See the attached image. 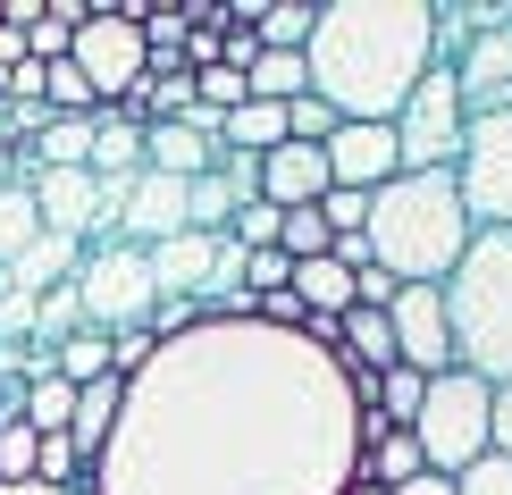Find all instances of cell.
Returning <instances> with one entry per match:
<instances>
[{"mask_svg": "<svg viewBox=\"0 0 512 495\" xmlns=\"http://www.w3.org/2000/svg\"><path fill=\"white\" fill-rule=\"evenodd\" d=\"M0 495H51V487H0Z\"/></svg>", "mask_w": 512, "mask_h": 495, "instance_id": "cell-34", "label": "cell"}, {"mask_svg": "<svg viewBox=\"0 0 512 495\" xmlns=\"http://www.w3.org/2000/svg\"><path fill=\"white\" fill-rule=\"evenodd\" d=\"M68 68L93 84V101L126 93V84L143 76V26H135V9H84V26L68 42Z\"/></svg>", "mask_w": 512, "mask_h": 495, "instance_id": "cell-10", "label": "cell"}, {"mask_svg": "<svg viewBox=\"0 0 512 495\" xmlns=\"http://www.w3.org/2000/svg\"><path fill=\"white\" fill-rule=\"evenodd\" d=\"M34 168H84V152H93V118H42V135L26 143Z\"/></svg>", "mask_w": 512, "mask_h": 495, "instance_id": "cell-22", "label": "cell"}, {"mask_svg": "<svg viewBox=\"0 0 512 495\" xmlns=\"http://www.w3.org/2000/svg\"><path fill=\"white\" fill-rule=\"evenodd\" d=\"M210 252H219V235H168V244H152V252H143V261H152V294H160V303H168V294H185V303H194Z\"/></svg>", "mask_w": 512, "mask_h": 495, "instance_id": "cell-16", "label": "cell"}, {"mask_svg": "<svg viewBox=\"0 0 512 495\" xmlns=\"http://www.w3.org/2000/svg\"><path fill=\"white\" fill-rule=\"evenodd\" d=\"M34 428L26 420H9V428H0V487H34Z\"/></svg>", "mask_w": 512, "mask_h": 495, "instance_id": "cell-26", "label": "cell"}, {"mask_svg": "<svg viewBox=\"0 0 512 495\" xmlns=\"http://www.w3.org/2000/svg\"><path fill=\"white\" fill-rule=\"evenodd\" d=\"M412 445H420V462L437 479L471 470L487 454V386L471 370H437L429 395H420V412H412Z\"/></svg>", "mask_w": 512, "mask_h": 495, "instance_id": "cell-5", "label": "cell"}, {"mask_svg": "<svg viewBox=\"0 0 512 495\" xmlns=\"http://www.w3.org/2000/svg\"><path fill=\"white\" fill-rule=\"evenodd\" d=\"M454 202H462V219H471V235L512 227V118H471L462 126Z\"/></svg>", "mask_w": 512, "mask_h": 495, "instance_id": "cell-8", "label": "cell"}, {"mask_svg": "<svg viewBox=\"0 0 512 495\" xmlns=\"http://www.w3.org/2000/svg\"><path fill=\"white\" fill-rule=\"evenodd\" d=\"M286 294L303 303V319H345V311H353V269H336V261H294Z\"/></svg>", "mask_w": 512, "mask_h": 495, "instance_id": "cell-17", "label": "cell"}, {"mask_svg": "<svg viewBox=\"0 0 512 495\" xmlns=\"http://www.w3.org/2000/svg\"><path fill=\"white\" fill-rule=\"evenodd\" d=\"M76 26H84V0H42V17H34V34H26V59H34V68H51V59H68Z\"/></svg>", "mask_w": 512, "mask_h": 495, "instance_id": "cell-21", "label": "cell"}, {"mask_svg": "<svg viewBox=\"0 0 512 495\" xmlns=\"http://www.w3.org/2000/svg\"><path fill=\"white\" fill-rule=\"evenodd\" d=\"M437 303H445V336H454V370H471L479 386H512V227L462 244Z\"/></svg>", "mask_w": 512, "mask_h": 495, "instance_id": "cell-4", "label": "cell"}, {"mask_svg": "<svg viewBox=\"0 0 512 495\" xmlns=\"http://www.w3.org/2000/svg\"><path fill=\"white\" fill-rule=\"evenodd\" d=\"M42 235V219H34V193L26 185H0V269L17 261V252H26Z\"/></svg>", "mask_w": 512, "mask_h": 495, "instance_id": "cell-24", "label": "cell"}, {"mask_svg": "<svg viewBox=\"0 0 512 495\" xmlns=\"http://www.w3.org/2000/svg\"><path fill=\"white\" fill-rule=\"evenodd\" d=\"M353 470L336 361L261 319H202L126 378L93 495H336Z\"/></svg>", "mask_w": 512, "mask_h": 495, "instance_id": "cell-1", "label": "cell"}, {"mask_svg": "<svg viewBox=\"0 0 512 495\" xmlns=\"http://www.w3.org/2000/svg\"><path fill=\"white\" fill-rule=\"evenodd\" d=\"M319 26V0H261V17H252V42L261 51H303Z\"/></svg>", "mask_w": 512, "mask_h": 495, "instance_id": "cell-19", "label": "cell"}, {"mask_svg": "<svg viewBox=\"0 0 512 495\" xmlns=\"http://www.w3.org/2000/svg\"><path fill=\"white\" fill-rule=\"evenodd\" d=\"M286 143V110H269V101H244V110H227L219 118V152H277Z\"/></svg>", "mask_w": 512, "mask_h": 495, "instance_id": "cell-18", "label": "cell"}, {"mask_svg": "<svg viewBox=\"0 0 512 495\" xmlns=\"http://www.w3.org/2000/svg\"><path fill=\"white\" fill-rule=\"evenodd\" d=\"M168 235H185V185H177V177H152V168H143V177L126 185V210H118V244L152 252V244H168Z\"/></svg>", "mask_w": 512, "mask_h": 495, "instance_id": "cell-13", "label": "cell"}, {"mask_svg": "<svg viewBox=\"0 0 512 495\" xmlns=\"http://www.w3.org/2000/svg\"><path fill=\"white\" fill-rule=\"evenodd\" d=\"M429 68H437L429 0H319L303 76L311 101L336 110V126H387Z\"/></svg>", "mask_w": 512, "mask_h": 495, "instance_id": "cell-2", "label": "cell"}, {"mask_svg": "<svg viewBox=\"0 0 512 495\" xmlns=\"http://www.w3.org/2000/svg\"><path fill=\"white\" fill-rule=\"evenodd\" d=\"M454 495H512V462L504 454H479L471 470H454Z\"/></svg>", "mask_w": 512, "mask_h": 495, "instance_id": "cell-28", "label": "cell"}, {"mask_svg": "<svg viewBox=\"0 0 512 495\" xmlns=\"http://www.w3.org/2000/svg\"><path fill=\"white\" fill-rule=\"evenodd\" d=\"M51 378H68V386L110 378V336H101V328H76L68 344H51Z\"/></svg>", "mask_w": 512, "mask_h": 495, "instance_id": "cell-23", "label": "cell"}, {"mask_svg": "<svg viewBox=\"0 0 512 495\" xmlns=\"http://www.w3.org/2000/svg\"><path fill=\"white\" fill-rule=\"evenodd\" d=\"M0 344H34V294L0 286Z\"/></svg>", "mask_w": 512, "mask_h": 495, "instance_id": "cell-31", "label": "cell"}, {"mask_svg": "<svg viewBox=\"0 0 512 495\" xmlns=\"http://www.w3.org/2000/svg\"><path fill=\"white\" fill-rule=\"evenodd\" d=\"M319 160H328V185H345V193H378L387 177H403L387 126H336V135L319 143Z\"/></svg>", "mask_w": 512, "mask_h": 495, "instance_id": "cell-12", "label": "cell"}, {"mask_svg": "<svg viewBox=\"0 0 512 495\" xmlns=\"http://www.w3.org/2000/svg\"><path fill=\"white\" fill-rule=\"evenodd\" d=\"M152 353H160V344H152V328H118V336H110V378H135Z\"/></svg>", "mask_w": 512, "mask_h": 495, "instance_id": "cell-29", "label": "cell"}, {"mask_svg": "<svg viewBox=\"0 0 512 495\" xmlns=\"http://www.w3.org/2000/svg\"><path fill=\"white\" fill-rule=\"evenodd\" d=\"M487 454L512 462V386H487Z\"/></svg>", "mask_w": 512, "mask_h": 495, "instance_id": "cell-32", "label": "cell"}, {"mask_svg": "<svg viewBox=\"0 0 512 495\" xmlns=\"http://www.w3.org/2000/svg\"><path fill=\"white\" fill-rule=\"evenodd\" d=\"M76 303H84V328H101V336H118V328H143L152 319V261H143L135 244H84V261H76Z\"/></svg>", "mask_w": 512, "mask_h": 495, "instance_id": "cell-7", "label": "cell"}, {"mask_svg": "<svg viewBox=\"0 0 512 495\" xmlns=\"http://www.w3.org/2000/svg\"><path fill=\"white\" fill-rule=\"evenodd\" d=\"M445 76H454L462 118H512V0H496V17L445 59Z\"/></svg>", "mask_w": 512, "mask_h": 495, "instance_id": "cell-9", "label": "cell"}, {"mask_svg": "<svg viewBox=\"0 0 512 495\" xmlns=\"http://www.w3.org/2000/svg\"><path fill=\"white\" fill-rule=\"evenodd\" d=\"M420 395H429V378H420V370H403V361H387V370H378V420L412 428V412H420Z\"/></svg>", "mask_w": 512, "mask_h": 495, "instance_id": "cell-25", "label": "cell"}, {"mask_svg": "<svg viewBox=\"0 0 512 495\" xmlns=\"http://www.w3.org/2000/svg\"><path fill=\"white\" fill-rule=\"evenodd\" d=\"M84 177H143V126H110V118H93V152H84Z\"/></svg>", "mask_w": 512, "mask_h": 495, "instance_id": "cell-20", "label": "cell"}, {"mask_svg": "<svg viewBox=\"0 0 512 495\" xmlns=\"http://www.w3.org/2000/svg\"><path fill=\"white\" fill-rule=\"evenodd\" d=\"M387 328H395V361H403V370H420V378L454 370V336H445V303H437V286H395Z\"/></svg>", "mask_w": 512, "mask_h": 495, "instance_id": "cell-11", "label": "cell"}, {"mask_svg": "<svg viewBox=\"0 0 512 495\" xmlns=\"http://www.w3.org/2000/svg\"><path fill=\"white\" fill-rule=\"evenodd\" d=\"M152 344H168V336H185V328H202V303H185V294H168V303H152Z\"/></svg>", "mask_w": 512, "mask_h": 495, "instance_id": "cell-30", "label": "cell"}, {"mask_svg": "<svg viewBox=\"0 0 512 495\" xmlns=\"http://www.w3.org/2000/svg\"><path fill=\"white\" fill-rule=\"evenodd\" d=\"M76 261H84L76 235H34V244L0 269V286H9V294H51V286H68V277H76Z\"/></svg>", "mask_w": 512, "mask_h": 495, "instance_id": "cell-14", "label": "cell"}, {"mask_svg": "<svg viewBox=\"0 0 512 495\" xmlns=\"http://www.w3.org/2000/svg\"><path fill=\"white\" fill-rule=\"evenodd\" d=\"M462 101H454V76L429 68L403 93V110L387 118V135H395V168L403 177H454V160H462Z\"/></svg>", "mask_w": 512, "mask_h": 495, "instance_id": "cell-6", "label": "cell"}, {"mask_svg": "<svg viewBox=\"0 0 512 495\" xmlns=\"http://www.w3.org/2000/svg\"><path fill=\"white\" fill-rule=\"evenodd\" d=\"M370 269H387L395 286H445V269L471 244V219L454 202V177H387L370 193Z\"/></svg>", "mask_w": 512, "mask_h": 495, "instance_id": "cell-3", "label": "cell"}, {"mask_svg": "<svg viewBox=\"0 0 512 495\" xmlns=\"http://www.w3.org/2000/svg\"><path fill=\"white\" fill-rule=\"evenodd\" d=\"M387 495H454V479H437V470H420V479H403V487H387Z\"/></svg>", "mask_w": 512, "mask_h": 495, "instance_id": "cell-33", "label": "cell"}, {"mask_svg": "<svg viewBox=\"0 0 512 495\" xmlns=\"http://www.w3.org/2000/svg\"><path fill=\"white\" fill-rule=\"evenodd\" d=\"M118 395H126V378H93V386H76L68 445H76V462H84V470L101 462V445H110V428H118Z\"/></svg>", "mask_w": 512, "mask_h": 495, "instance_id": "cell-15", "label": "cell"}, {"mask_svg": "<svg viewBox=\"0 0 512 495\" xmlns=\"http://www.w3.org/2000/svg\"><path fill=\"white\" fill-rule=\"evenodd\" d=\"M143 84H152V126L194 110V76H185V68H160V76H143Z\"/></svg>", "mask_w": 512, "mask_h": 495, "instance_id": "cell-27", "label": "cell"}]
</instances>
